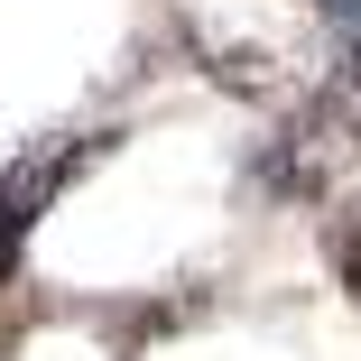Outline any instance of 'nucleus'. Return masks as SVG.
Wrapping results in <instances>:
<instances>
[{
  "mask_svg": "<svg viewBox=\"0 0 361 361\" xmlns=\"http://www.w3.org/2000/svg\"><path fill=\"white\" fill-rule=\"evenodd\" d=\"M315 10L334 19V37H343V47H361V0H315Z\"/></svg>",
  "mask_w": 361,
  "mask_h": 361,
  "instance_id": "2",
  "label": "nucleus"
},
{
  "mask_svg": "<svg viewBox=\"0 0 361 361\" xmlns=\"http://www.w3.org/2000/svg\"><path fill=\"white\" fill-rule=\"evenodd\" d=\"M102 149H121V130H84V139H56L47 158H19L10 176H0V278H10V259H19V241H28V223L75 185Z\"/></svg>",
  "mask_w": 361,
  "mask_h": 361,
  "instance_id": "1",
  "label": "nucleus"
}]
</instances>
